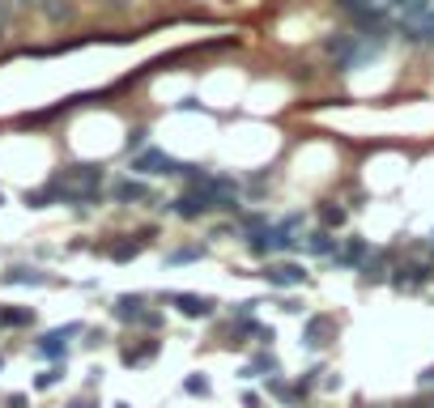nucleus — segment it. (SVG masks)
<instances>
[{
  "label": "nucleus",
  "mask_w": 434,
  "mask_h": 408,
  "mask_svg": "<svg viewBox=\"0 0 434 408\" xmlns=\"http://www.w3.org/2000/svg\"><path fill=\"white\" fill-rule=\"evenodd\" d=\"M205 183H209V179H205ZM205 183H196V187H188L183 196H175V200H170V213L183 217V221H196V217L217 213V200H213V192H209Z\"/></svg>",
  "instance_id": "nucleus-1"
},
{
  "label": "nucleus",
  "mask_w": 434,
  "mask_h": 408,
  "mask_svg": "<svg viewBox=\"0 0 434 408\" xmlns=\"http://www.w3.org/2000/svg\"><path fill=\"white\" fill-rule=\"evenodd\" d=\"M162 302H166V307H175V311H179V315H188V319H213V315H217V298H209V294L166 290V294H162Z\"/></svg>",
  "instance_id": "nucleus-2"
},
{
  "label": "nucleus",
  "mask_w": 434,
  "mask_h": 408,
  "mask_svg": "<svg viewBox=\"0 0 434 408\" xmlns=\"http://www.w3.org/2000/svg\"><path fill=\"white\" fill-rule=\"evenodd\" d=\"M132 170H136V175H175V179H183V175H188V162H175V158L162 153V149H141V153L132 158Z\"/></svg>",
  "instance_id": "nucleus-3"
},
{
  "label": "nucleus",
  "mask_w": 434,
  "mask_h": 408,
  "mask_svg": "<svg viewBox=\"0 0 434 408\" xmlns=\"http://www.w3.org/2000/svg\"><path fill=\"white\" fill-rule=\"evenodd\" d=\"M260 277H264L273 290H298V285L311 281V272H307L303 264H294V260H268Z\"/></svg>",
  "instance_id": "nucleus-4"
},
{
  "label": "nucleus",
  "mask_w": 434,
  "mask_h": 408,
  "mask_svg": "<svg viewBox=\"0 0 434 408\" xmlns=\"http://www.w3.org/2000/svg\"><path fill=\"white\" fill-rule=\"evenodd\" d=\"M81 332H85L81 324H64V328H51V332H47V336H43V341L34 345V353L60 366V362L68 358V336H81Z\"/></svg>",
  "instance_id": "nucleus-5"
},
{
  "label": "nucleus",
  "mask_w": 434,
  "mask_h": 408,
  "mask_svg": "<svg viewBox=\"0 0 434 408\" xmlns=\"http://www.w3.org/2000/svg\"><path fill=\"white\" fill-rule=\"evenodd\" d=\"M430 277H434L430 264H422V260H405V264H396V268H392V290L413 294V290L430 285Z\"/></svg>",
  "instance_id": "nucleus-6"
},
{
  "label": "nucleus",
  "mask_w": 434,
  "mask_h": 408,
  "mask_svg": "<svg viewBox=\"0 0 434 408\" xmlns=\"http://www.w3.org/2000/svg\"><path fill=\"white\" fill-rule=\"evenodd\" d=\"M332 332H337V324H332L328 315H311V319L303 324V336H298V345L315 353V349H324V345H328V336H332Z\"/></svg>",
  "instance_id": "nucleus-7"
},
{
  "label": "nucleus",
  "mask_w": 434,
  "mask_h": 408,
  "mask_svg": "<svg viewBox=\"0 0 434 408\" xmlns=\"http://www.w3.org/2000/svg\"><path fill=\"white\" fill-rule=\"evenodd\" d=\"M149 298L145 294H119L115 302H111V315L119 319V324H141L145 315H149V307H145Z\"/></svg>",
  "instance_id": "nucleus-8"
},
{
  "label": "nucleus",
  "mask_w": 434,
  "mask_h": 408,
  "mask_svg": "<svg viewBox=\"0 0 434 408\" xmlns=\"http://www.w3.org/2000/svg\"><path fill=\"white\" fill-rule=\"evenodd\" d=\"M64 183H72V187H102V166L98 162H77V166H64V170H55Z\"/></svg>",
  "instance_id": "nucleus-9"
},
{
  "label": "nucleus",
  "mask_w": 434,
  "mask_h": 408,
  "mask_svg": "<svg viewBox=\"0 0 434 408\" xmlns=\"http://www.w3.org/2000/svg\"><path fill=\"white\" fill-rule=\"evenodd\" d=\"M358 277H362V285H384V281H392V255L388 251H371V260L358 268Z\"/></svg>",
  "instance_id": "nucleus-10"
},
{
  "label": "nucleus",
  "mask_w": 434,
  "mask_h": 408,
  "mask_svg": "<svg viewBox=\"0 0 434 408\" xmlns=\"http://www.w3.org/2000/svg\"><path fill=\"white\" fill-rule=\"evenodd\" d=\"M111 200H115V204H141V200H149V187H145L141 179L124 175V179L111 183Z\"/></svg>",
  "instance_id": "nucleus-11"
},
{
  "label": "nucleus",
  "mask_w": 434,
  "mask_h": 408,
  "mask_svg": "<svg viewBox=\"0 0 434 408\" xmlns=\"http://www.w3.org/2000/svg\"><path fill=\"white\" fill-rule=\"evenodd\" d=\"M367 260H371V243H367V238H345V247L332 255L337 268H362Z\"/></svg>",
  "instance_id": "nucleus-12"
},
{
  "label": "nucleus",
  "mask_w": 434,
  "mask_h": 408,
  "mask_svg": "<svg viewBox=\"0 0 434 408\" xmlns=\"http://www.w3.org/2000/svg\"><path fill=\"white\" fill-rule=\"evenodd\" d=\"M0 285H51V277L43 272V268H30V264H13V268H4L0 272Z\"/></svg>",
  "instance_id": "nucleus-13"
},
{
  "label": "nucleus",
  "mask_w": 434,
  "mask_h": 408,
  "mask_svg": "<svg viewBox=\"0 0 434 408\" xmlns=\"http://www.w3.org/2000/svg\"><path fill=\"white\" fill-rule=\"evenodd\" d=\"M158 353H162V341H153V336H149V341H141V345H136V349H132V345H128V349H124V353H119V362H124V366H132V370H136V366H149V362H153V358H158Z\"/></svg>",
  "instance_id": "nucleus-14"
},
{
  "label": "nucleus",
  "mask_w": 434,
  "mask_h": 408,
  "mask_svg": "<svg viewBox=\"0 0 434 408\" xmlns=\"http://www.w3.org/2000/svg\"><path fill=\"white\" fill-rule=\"evenodd\" d=\"M273 375H281V362L264 349V353H256L243 370H239V379H273Z\"/></svg>",
  "instance_id": "nucleus-15"
},
{
  "label": "nucleus",
  "mask_w": 434,
  "mask_h": 408,
  "mask_svg": "<svg viewBox=\"0 0 434 408\" xmlns=\"http://www.w3.org/2000/svg\"><path fill=\"white\" fill-rule=\"evenodd\" d=\"M234 226H239V234H243L247 243L273 230V221H268V213H239V217H234Z\"/></svg>",
  "instance_id": "nucleus-16"
},
{
  "label": "nucleus",
  "mask_w": 434,
  "mask_h": 408,
  "mask_svg": "<svg viewBox=\"0 0 434 408\" xmlns=\"http://www.w3.org/2000/svg\"><path fill=\"white\" fill-rule=\"evenodd\" d=\"M303 251H307V255H328V260H332V255H337V238H332V230H324V226L311 230V234L303 238Z\"/></svg>",
  "instance_id": "nucleus-17"
},
{
  "label": "nucleus",
  "mask_w": 434,
  "mask_h": 408,
  "mask_svg": "<svg viewBox=\"0 0 434 408\" xmlns=\"http://www.w3.org/2000/svg\"><path fill=\"white\" fill-rule=\"evenodd\" d=\"M264 243H268V260H273V255H286V251L298 247V238H294L290 230H281V226H273V230L264 234Z\"/></svg>",
  "instance_id": "nucleus-18"
},
{
  "label": "nucleus",
  "mask_w": 434,
  "mask_h": 408,
  "mask_svg": "<svg viewBox=\"0 0 434 408\" xmlns=\"http://www.w3.org/2000/svg\"><path fill=\"white\" fill-rule=\"evenodd\" d=\"M141 251H145V238H119V243L107 247V255H111L115 264H128V260H136Z\"/></svg>",
  "instance_id": "nucleus-19"
},
{
  "label": "nucleus",
  "mask_w": 434,
  "mask_h": 408,
  "mask_svg": "<svg viewBox=\"0 0 434 408\" xmlns=\"http://www.w3.org/2000/svg\"><path fill=\"white\" fill-rule=\"evenodd\" d=\"M409 43H418V47H434V9H430V17L426 21H418V26H405L401 30Z\"/></svg>",
  "instance_id": "nucleus-20"
},
{
  "label": "nucleus",
  "mask_w": 434,
  "mask_h": 408,
  "mask_svg": "<svg viewBox=\"0 0 434 408\" xmlns=\"http://www.w3.org/2000/svg\"><path fill=\"white\" fill-rule=\"evenodd\" d=\"M268 396H273V400H281V404H303V396H298V387H290V383H286V379H281V375H273V379H268Z\"/></svg>",
  "instance_id": "nucleus-21"
},
{
  "label": "nucleus",
  "mask_w": 434,
  "mask_h": 408,
  "mask_svg": "<svg viewBox=\"0 0 434 408\" xmlns=\"http://www.w3.org/2000/svg\"><path fill=\"white\" fill-rule=\"evenodd\" d=\"M205 251L209 247H175V251H166V268H179V264H192V260H205Z\"/></svg>",
  "instance_id": "nucleus-22"
},
{
  "label": "nucleus",
  "mask_w": 434,
  "mask_h": 408,
  "mask_svg": "<svg viewBox=\"0 0 434 408\" xmlns=\"http://www.w3.org/2000/svg\"><path fill=\"white\" fill-rule=\"evenodd\" d=\"M0 324L4 328H30L34 324V311L30 307H9V311H0Z\"/></svg>",
  "instance_id": "nucleus-23"
},
{
  "label": "nucleus",
  "mask_w": 434,
  "mask_h": 408,
  "mask_svg": "<svg viewBox=\"0 0 434 408\" xmlns=\"http://www.w3.org/2000/svg\"><path fill=\"white\" fill-rule=\"evenodd\" d=\"M320 226H324V230H341V226H345V209L328 200V204L320 209Z\"/></svg>",
  "instance_id": "nucleus-24"
},
{
  "label": "nucleus",
  "mask_w": 434,
  "mask_h": 408,
  "mask_svg": "<svg viewBox=\"0 0 434 408\" xmlns=\"http://www.w3.org/2000/svg\"><path fill=\"white\" fill-rule=\"evenodd\" d=\"M60 379H64V366H47L43 375H34V387H38V392H51Z\"/></svg>",
  "instance_id": "nucleus-25"
},
{
  "label": "nucleus",
  "mask_w": 434,
  "mask_h": 408,
  "mask_svg": "<svg viewBox=\"0 0 434 408\" xmlns=\"http://www.w3.org/2000/svg\"><path fill=\"white\" fill-rule=\"evenodd\" d=\"M183 392H188V396H209L213 383H209L205 375H188V379H183Z\"/></svg>",
  "instance_id": "nucleus-26"
},
{
  "label": "nucleus",
  "mask_w": 434,
  "mask_h": 408,
  "mask_svg": "<svg viewBox=\"0 0 434 408\" xmlns=\"http://www.w3.org/2000/svg\"><path fill=\"white\" fill-rule=\"evenodd\" d=\"M141 149H149V128H132V132H128V153L136 158Z\"/></svg>",
  "instance_id": "nucleus-27"
},
{
  "label": "nucleus",
  "mask_w": 434,
  "mask_h": 408,
  "mask_svg": "<svg viewBox=\"0 0 434 408\" xmlns=\"http://www.w3.org/2000/svg\"><path fill=\"white\" fill-rule=\"evenodd\" d=\"M362 9H371V0H337V13H345V17H358Z\"/></svg>",
  "instance_id": "nucleus-28"
},
{
  "label": "nucleus",
  "mask_w": 434,
  "mask_h": 408,
  "mask_svg": "<svg viewBox=\"0 0 434 408\" xmlns=\"http://www.w3.org/2000/svg\"><path fill=\"white\" fill-rule=\"evenodd\" d=\"M256 307H260L256 298H243V302L234 307V319H251V315H256Z\"/></svg>",
  "instance_id": "nucleus-29"
},
{
  "label": "nucleus",
  "mask_w": 434,
  "mask_h": 408,
  "mask_svg": "<svg viewBox=\"0 0 434 408\" xmlns=\"http://www.w3.org/2000/svg\"><path fill=\"white\" fill-rule=\"evenodd\" d=\"M277 226H281V230H290V234H294V230H298V226H303V213H290V217H281V221H277Z\"/></svg>",
  "instance_id": "nucleus-30"
},
{
  "label": "nucleus",
  "mask_w": 434,
  "mask_h": 408,
  "mask_svg": "<svg viewBox=\"0 0 434 408\" xmlns=\"http://www.w3.org/2000/svg\"><path fill=\"white\" fill-rule=\"evenodd\" d=\"M141 328H162V311H149V315L141 319Z\"/></svg>",
  "instance_id": "nucleus-31"
},
{
  "label": "nucleus",
  "mask_w": 434,
  "mask_h": 408,
  "mask_svg": "<svg viewBox=\"0 0 434 408\" xmlns=\"http://www.w3.org/2000/svg\"><path fill=\"white\" fill-rule=\"evenodd\" d=\"M64 408H98V404H94L89 396H77V400H68V404H64Z\"/></svg>",
  "instance_id": "nucleus-32"
},
{
  "label": "nucleus",
  "mask_w": 434,
  "mask_h": 408,
  "mask_svg": "<svg viewBox=\"0 0 434 408\" xmlns=\"http://www.w3.org/2000/svg\"><path fill=\"white\" fill-rule=\"evenodd\" d=\"M418 383H422V387H434V366H426V370L418 375Z\"/></svg>",
  "instance_id": "nucleus-33"
},
{
  "label": "nucleus",
  "mask_w": 434,
  "mask_h": 408,
  "mask_svg": "<svg viewBox=\"0 0 434 408\" xmlns=\"http://www.w3.org/2000/svg\"><path fill=\"white\" fill-rule=\"evenodd\" d=\"M4 408H26V396H21V392H17V396H9V400H4Z\"/></svg>",
  "instance_id": "nucleus-34"
},
{
  "label": "nucleus",
  "mask_w": 434,
  "mask_h": 408,
  "mask_svg": "<svg viewBox=\"0 0 434 408\" xmlns=\"http://www.w3.org/2000/svg\"><path fill=\"white\" fill-rule=\"evenodd\" d=\"M388 4H401V9H405V4H409V0H388Z\"/></svg>",
  "instance_id": "nucleus-35"
},
{
  "label": "nucleus",
  "mask_w": 434,
  "mask_h": 408,
  "mask_svg": "<svg viewBox=\"0 0 434 408\" xmlns=\"http://www.w3.org/2000/svg\"><path fill=\"white\" fill-rule=\"evenodd\" d=\"M358 408H388V404H358Z\"/></svg>",
  "instance_id": "nucleus-36"
},
{
  "label": "nucleus",
  "mask_w": 434,
  "mask_h": 408,
  "mask_svg": "<svg viewBox=\"0 0 434 408\" xmlns=\"http://www.w3.org/2000/svg\"><path fill=\"white\" fill-rule=\"evenodd\" d=\"M115 408H132V404H115Z\"/></svg>",
  "instance_id": "nucleus-37"
},
{
  "label": "nucleus",
  "mask_w": 434,
  "mask_h": 408,
  "mask_svg": "<svg viewBox=\"0 0 434 408\" xmlns=\"http://www.w3.org/2000/svg\"><path fill=\"white\" fill-rule=\"evenodd\" d=\"M430 251H434V234H430Z\"/></svg>",
  "instance_id": "nucleus-38"
},
{
  "label": "nucleus",
  "mask_w": 434,
  "mask_h": 408,
  "mask_svg": "<svg viewBox=\"0 0 434 408\" xmlns=\"http://www.w3.org/2000/svg\"><path fill=\"white\" fill-rule=\"evenodd\" d=\"M0 366H4V358H0Z\"/></svg>",
  "instance_id": "nucleus-39"
},
{
  "label": "nucleus",
  "mask_w": 434,
  "mask_h": 408,
  "mask_svg": "<svg viewBox=\"0 0 434 408\" xmlns=\"http://www.w3.org/2000/svg\"><path fill=\"white\" fill-rule=\"evenodd\" d=\"M0 200H4V196H0Z\"/></svg>",
  "instance_id": "nucleus-40"
}]
</instances>
